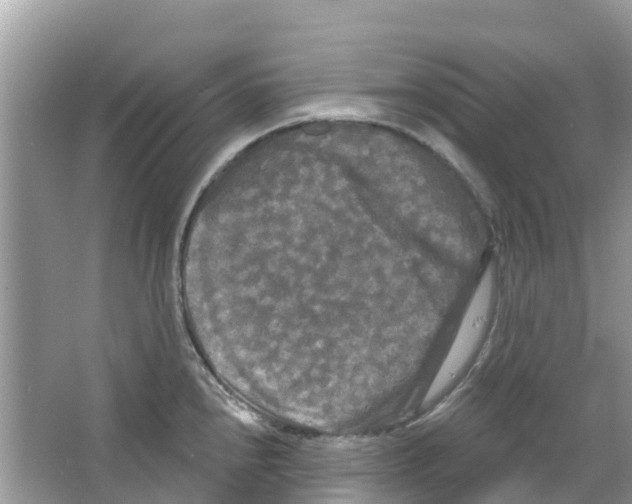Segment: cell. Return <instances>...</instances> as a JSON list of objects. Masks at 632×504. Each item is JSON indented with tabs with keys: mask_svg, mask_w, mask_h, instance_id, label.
Masks as SVG:
<instances>
[{
	"mask_svg": "<svg viewBox=\"0 0 632 504\" xmlns=\"http://www.w3.org/2000/svg\"><path fill=\"white\" fill-rule=\"evenodd\" d=\"M491 294L492 274L488 272L480 282L453 346L427 393L426 401L437 397L448 387L471 356L486 324Z\"/></svg>",
	"mask_w": 632,
	"mask_h": 504,
	"instance_id": "6da1fadb",
	"label": "cell"
}]
</instances>
